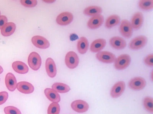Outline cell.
I'll list each match as a JSON object with an SVG mask.
<instances>
[{
	"label": "cell",
	"mask_w": 153,
	"mask_h": 114,
	"mask_svg": "<svg viewBox=\"0 0 153 114\" xmlns=\"http://www.w3.org/2000/svg\"><path fill=\"white\" fill-rule=\"evenodd\" d=\"M131 62V58L129 55L123 54L120 55L114 61V67L118 70H123L129 66Z\"/></svg>",
	"instance_id": "obj_1"
},
{
	"label": "cell",
	"mask_w": 153,
	"mask_h": 114,
	"mask_svg": "<svg viewBox=\"0 0 153 114\" xmlns=\"http://www.w3.org/2000/svg\"><path fill=\"white\" fill-rule=\"evenodd\" d=\"M28 61L29 66L32 70L36 71L40 68L42 65V59L37 53H31L29 55Z\"/></svg>",
	"instance_id": "obj_2"
},
{
	"label": "cell",
	"mask_w": 153,
	"mask_h": 114,
	"mask_svg": "<svg viewBox=\"0 0 153 114\" xmlns=\"http://www.w3.org/2000/svg\"><path fill=\"white\" fill-rule=\"evenodd\" d=\"M65 64L69 68L74 69L78 66L79 59L76 53L71 51L67 53L65 57Z\"/></svg>",
	"instance_id": "obj_3"
},
{
	"label": "cell",
	"mask_w": 153,
	"mask_h": 114,
	"mask_svg": "<svg viewBox=\"0 0 153 114\" xmlns=\"http://www.w3.org/2000/svg\"><path fill=\"white\" fill-rule=\"evenodd\" d=\"M147 38L144 36H140L134 38L129 43L130 48L133 50L140 49L146 46Z\"/></svg>",
	"instance_id": "obj_4"
},
{
	"label": "cell",
	"mask_w": 153,
	"mask_h": 114,
	"mask_svg": "<svg viewBox=\"0 0 153 114\" xmlns=\"http://www.w3.org/2000/svg\"><path fill=\"white\" fill-rule=\"evenodd\" d=\"M121 34L126 39L131 37L133 33V29L131 23L126 20H123L120 27Z\"/></svg>",
	"instance_id": "obj_5"
},
{
	"label": "cell",
	"mask_w": 153,
	"mask_h": 114,
	"mask_svg": "<svg viewBox=\"0 0 153 114\" xmlns=\"http://www.w3.org/2000/svg\"><path fill=\"white\" fill-rule=\"evenodd\" d=\"M97 59L100 62L110 64L114 62L116 59L115 55L109 51H100L96 55Z\"/></svg>",
	"instance_id": "obj_6"
},
{
	"label": "cell",
	"mask_w": 153,
	"mask_h": 114,
	"mask_svg": "<svg viewBox=\"0 0 153 114\" xmlns=\"http://www.w3.org/2000/svg\"><path fill=\"white\" fill-rule=\"evenodd\" d=\"M146 81L144 78L141 77H136L130 81L129 86L133 90H142L145 87Z\"/></svg>",
	"instance_id": "obj_7"
},
{
	"label": "cell",
	"mask_w": 153,
	"mask_h": 114,
	"mask_svg": "<svg viewBox=\"0 0 153 114\" xmlns=\"http://www.w3.org/2000/svg\"><path fill=\"white\" fill-rule=\"evenodd\" d=\"M71 106L74 110L79 113L87 112L89 108L88 103L81 100H75L72 103Z\"/></svg>",
	"instance_id": "obj_8"
},
{
	"label": "cell",
	"mask_w": 153,
	"mask_h": 114,
	"mask_svg": "<svg viewBox=\"0 0 153 114\" xmlns=\"http://www.w3.org/2000/svg\"><path fill=\"white\" fill-rule=\"evenodd\" d=\"M73 15L69 12H64L57 16L56 21L57 24L61 26H66L72 22L73 20Z\"/></svg>",
	"instance_id": "obj_9"
},
{
	"label": "cell",
	"mask_w": 153,
	"mask_h": 114,
	"mask_svg": "<svg viewBox=\"0 0 153 114\" xmlns=\"http://www.w3.org/2000/svg\"><path fill=\"white\" fill-rule=\"evenodd\" d=\"M125 83L123 81H118L114 84L111 91V96L113 98H117L123 93L125 89Z\"/></svg>",
	"instance_id": "obj_10"
},
{
	"label": "cell",
	"mask_w": 153,
	"mask_h": 114,
	"mask_svg": "<svg viewBox=\"0 0 153 114\" xmlns=\"http://www.w3.org/2000/svg\"><path fill=\"white\" fill-rule=\"evenodd\" d=\"M104 18L102 15H97L91 17L87 22V26L91 29H96L103 24Z\"/></svg>",
	"instance_id": "obj_11"
},
{
	"label": "cell",
	"mask_w": 153,
	"mask_h": 114,
	"mask_svg": "<svg viewBox=\"0 0 153 114\" xmlns=\"http://www.w3.org/2000/svg\"><path fill=\"white\" fill-rule=\"evenodd\" d=\"M33 44L35 47L40 49L48 48L50 46V43L47 39L40 36H34L31 39Z\"/></svg>",
	"instance_id": "obj_12"
},
{
	"label": "cell",
	"mask_w": 153,
	"mask_h": 114,
	"mask_svg": "<svg viewBox=\"0 0 153 114\" xmlns=\"http://www.w3.org/2000/svg\"><path fill=\"white\" fill-rule=\"evenodd\" d=\"M110 44L111 47L115 49H123L126 46V42L123 38L120 37H113L110 39Z\"/></svg>",
	"instance_id": "obj_13"
},
{
	"label": "cell",
	"mask_w": 153,
	"mask_h": 114,
	"mask_svg": "<svg viewBox=\"0 0 153 114\" xmlns=\"http://www.w3.org/2000/svg\"><path fill=\"white\" fill-rule=\"evenodd\" d=\"M5 83L7 88L10 91H14L17 88V80L14 75L11 73H8L6 75Z\"/></svg>",
	"instance_id": "obj_14"
},
{
	"label": "cell",
	"mask_w": 153,
	"mask_h": 114,
	"mask_svg": "<svg viewBox=\"0 0 153 114\" xmlns=\"http://www.w3.org/2000/svg\"><path fill=\"white\" fill-rule=\"evenodd\" d=\"M46 69L48 75L53 78L57 74L56 66L55 62L51 58H48L46 61Z\"/></svg>",
	"instance_id": "obj_15"
},
{
	"label": "cell",
	"mask_w": 153,
	"mask_h": 114,
	"mask_svg": "<svg viewBox=\"0 0 153 114\" xmlns=\"http://www.w3.org/2000/svg\"><path fill=\"white\" fill-rule=\"evenodd\" d=\"M143 21V13L140 12L135 13L132 16L131 21V25L134 29H139L141 28Z\"/></svg>",
	"instance_id": "obj_16"
},
{
	"label": "cell",
	"mask_w": 153,
	"mask_h": 114,
	"mask_svg": "<svg viewBox=\"0 0 153 114\" xmlns=\"http://www.w3.org/2000/svg\"><path fill=\"white\" fill-rule=\"evenodd\" d=\"M17 88L19 91L25 94L32 93L34 91L33 85L26 81H21L19 82L17 84Z\"/></svg>",
	"instance_id": "obj_17"
},
{
	"label": "cell",
	"mask_w": 153,
	"mask_h": 114,
	"mask_svg": "<svg viewBox=\"0 0 153 114\" xmlns=\"http://www.w3.org/2000/svg\"><path fill=\"white\" fill-rule=\"evenodd\" d=\"M106 43V41L104 39H96L91 43L90 50L93 53L99 52L105 47Z\"/></svg>",
	"instance_id": "obj_18"
},
{
	"label": "cell",
	"mask_w": 153,
	"mask_h": 114,
	"mask_svg": "<svg viewBox=\"0 0 153 114\" xmlns=\"http://www.w3.org/2000/svg\"><path fill=\"white\" fill-rule=\"evenodd\" d=\"M13 70L19 74H24L28 73L29 69L25 63L20 61L13 62L12 64Z\"/></svg>",
	"instance_id": "obj_19"
},
{
	"label": "cell",
	"mask_w": 153,
	"mask_h": 114,
	"mask_svg": "<svg viewBox=\"0 0 153 114\" xmlns=\"http://www.w3.org/2000/svg\"><path fill=\"white\" fill-rule=\"evenodd\" d=\"M46 97L51 101L53 102H59L61 100V97L57 92L51 88H46L45 91Z\"/></svg>",
	"instance_id": "obj_20"
},
{
	"label": "cell",
	"mask_w": 153,
	"mask_h": 114,
	"mask_svg": "<svg viewBox=\"0 0 153 114\" xmlns=\"http://www.w3.org/2000/svg\"><path fill=\"white\" fill-rule=\"evenodd\" d=\"M89 43L87 38L84 37L80 38L78 41L77 48L79 52L81 54H85L88 50Z\"/></svg>",
	"instance_id": "obj_21"
},
{
	"label": "cell",
	"mask_w": 153,
	"mask_h": 114,
	"mask_svg": "<svg viewBox=\"0 0 153 114\" xmlns=\"http://www.w3.org/2000/svg\"><path fill=\"white\" fill-rule=\"evenodd\" d=\"M16 28V24L12 22L7 23L1 29V33L3 36H10L14 33Z\"/></svg>",
	"instance_id": "obj_22"
},
{
	"label": "cell",
	"mask_w": 153,
	"mask_h": 114,
	"mask_svg": "<svg viewBox=\"0 0 153 114\" xmlns=\"http://www.w3.org/2000/svg\"><path fill=\"white\" fill-rule=\"evenodd\" d=\"M120 18L116 15H111L108 18L105 22V26L107 28H111L119 23Z\"/></svg>",
	"instance_id": "obj_23"
},
{
	"label": "cell",
	"mask_w": 153,
	"mask_h": 114,
	"mask_svg": "<svg viewBox=\"0 0 153 114\" xmlns=\"http://www.w3.org/2000/svg\"><path fill=\"white\" fill-rule=\"evenodd\" d=\"M102 12V8L97 6H91L88 7L84 11V13L86 15L93 16L100 15Z\"/></svg>",
	"instance_id": "obj_24"
},
{
	"label": "cell",
	"mask_w": 153,
	"mask_h": 114,
	"mask_svg": "<svg viewBox=\"0 0 153 114\" xmlns=\"http://www.w3.org/2000/svg\"><path fill=\"white\" fill-rule=\"evenodd\" d=\"M53 89L60 93H65L69 92L71 88L69 86L66 84L61 83H56L52 86Z\"/></svg>",
	"instance_id": "obj_25"
},
{
	"label": "cell",
	"mask_w": 153,
	"mask_h": 114,
	"mask_svg": "<svg viewBox=\"0 0 153 114\" xmlns=\"http://www.w3.org/2000/svg\"><path fill=\"white\" fill-rule=\"evenodd\" d=\"M139 6L143 10H149L153 8V0H141L139 3Z\"/></svg>",
	"instance_id": "obj_26"
},
{
	"label": "cell",
	"mask_w": 153,
	"mask_h": 114,
	"mask_svg": "<svg viewBox=\"0 0 153 114\" xmlns=\"http://www.w3.org/2000/svg\"><path fill=\"white\" fill-rule=\"evenodd\" d=\"M60 107L58 103L53 102L49 106L48 109V114H59Z\"/></svg>",
	"instance_id": "obj_27"
},
{
	"label": "cell",
	"mask_w": 153,
	"mask_h": 114,
	"mask_svg": "<svg viewBox=\"0 0 153 114\" xmlns=\"http://www.w3.org/2000/svg\"><path fill=\"white\" fill-rule=\"evenodd\" d=\"M143 105L148 112H153V100L152 98L147 97L143 100Z\"/></svg>",
	"instance_id": "obj_28"
},
{
	"label": "cell",
	"mask_w": 153,
	"mask_h": 114,
	"mask_svg": "<svg viewBox=\"0 0 153 114\" xmlns=\"http://www.w3.org/2000/svg\"><path fill=\"white\" fill-rule=\"evenodd\" d=\"M4 112L5 114H21L20 110L13 106L5 107L4 109Z\"/></svg>",
	"instance_id": "obj_29"
},
{
	"label": "cell",
	"mask_w": 153,
	"mask_h": 114,
	"mask_svg": "<svg viewBox=\"0 0 153 114\" xmlns=\"http://www.w3.org/2000/svg\"><path fill=\"white\" fill-rule=\"evenodd\" d=\"M21 4L27 7H33L37 4V1L36 0H21L20 1Z\"/></svg>",
	"instance_id": "obj_30"
},
{
	"label": "cell",
	"mask_w": 153,
	"mask_h": 114,
	"mask_svg": "<svg viewBox=\"0 0 153 114\" xmlns=\"http://www.w3.org/2000/svg\"><path fill=\"white\" fill-rule=\"evenodd\" d=\"M144 63L147 66H153V55L150 54L145 57L144 59Z\"/></svg>",
	"instance_id": "obj_31"
},
{
	"label": "cell",
	"mask_w": 153,
	"mask_h": 114,
	"mask_svg": "<svg viewBox=\"0 0 153 114\" xmlns=\"http://www.w3.org/2000/svg\"><path fill=\"white\" fill-rule=\"evenodd\" d=\"M8 93L7 92H0V105L6 102L8 98Z\"/></svg>",
	"instance_id": "obj_32"
},
{
	"label": "cell",
	"mask_w": 153,
	"mask_h": 114,
	"mask_svg": "<svg viewBox=\"0 0 153 114\" xmlns=\"http://www.w3.org/2000/svg\"><path fill=\"white\" fill-rule=\"evenodd\" d=\"M7 18L6 16H0V29H2L5 24L7 23Z\"/></svg>",
	"instance_id": "obj_33"
},
{
	"label": "cell",
	"mask_w": 153,
	"mask_h": 114,
	"mask_svg": "<svg viewBox=\"0 0 153 114\" xmlns=\"http://www.w3.org/2000/svg\"><path fill=\"white\" fill-rule=\"evenodd\" d=\"M4 70L3 68L0 66V74H2V73L3 72Z\"/></svg>",
	"instance_id": "obj_34"
},
{
	"label": "cell",
	"mask_w": 153,
	"mask_h": 114,
	"mask_svg": "<svg viewBox=\"0 0 153 114\" xmlns=\"http://www.w3.org/2000/svg\"><path fill=\"white\" fill-rule=\"evenodd\" d=\"M1 11H0V16H1Z\"/></svg>",
	"instance_id": "obj_35"
}]
</instances>
